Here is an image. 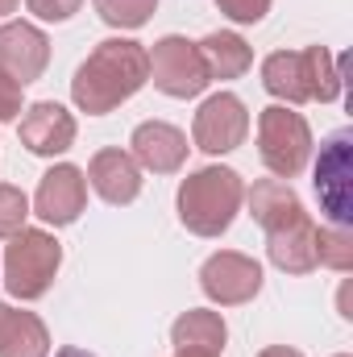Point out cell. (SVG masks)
<instances>
[{
    "mask_svg": "<svg viewBox=\"0 0 353 357\" xmlns=\"http://www.w3.org/2000/svg\"><path fill=\"white\" fill-rule=\"evenodd\" d=\"M225 341H229V328H225L220 312H208V307H191V312H183L175 324H171V345H175V354L220 357Z\"/></svg>",
    "mask_w": 353,
    "mask_h": 357,
    "instance_id": "cell-17",
    "label": "cell"
},
{
    "mask_svg": "<svg viewBox=\"0 0 353 357\" xmlns=\"http://www.w3.org/2000/svg\"><path fill=\"white\" fill-rule=\"evenodd\" d=\"M316 266H329L337 274H350L353 270V233L350 229H316Z\"/></svg>",
    "mask_w": 353,
    "mask_h": 357,
    "instance_id": "cell-20",
    "label": "cell"
},
{
    "mask_svg": "<svg viewBox=\"0 0 353 357\" xmlns=\"http://www.w3.org/2000/svg\"><path fill=\"white\" fill-rule=\"evenodd\" d=\"M21 91H25L21 84H13V79L0 75V125L21 116Z\"/></svg>",
    "mask_w": 353,
    "mask_h": 357,
    "instance_id": "cell-26",
    "label": "cell"
},
{
    "mask_svg": "<svg viewBox=\"0 0 353 357\" xmlns=\"http://www.w3.org/2000/svg\"><path fill=\"white\" fill-rule=\"evenodd\" d=\"M195 46H200V59H204L208 79H241V75L254 67L250 42H246L241 33H233V29H216V33H208V38L195 42Z\"/></svg>",
    "mask_w": 353,
    "mask_h": 357,
    "instance_id": "cell-18",
    "label": "cell"
},
{
    "mask_svg": "<svg viewBox=\"0 0 353 357\" xmlns=\"http://www.w3.org/2000/svg\"><path fill=\"white\" fill-rule=\"evenodd\" d=\"M308 63H312V100L333 104L341 96V63L333 50L324 46H308Z\"/></svg>",
    "mask_w": 353,
    "mask_h": 357,
    "instance_id": "cell-21",
    "label": "cell"
},
{
    "mask_svg": "<svg viewBox=\"0 0 353 357\" xmlns=\"http://www.w3.org/2000/svg\"><path fill=\"white\" fill-rule=\"evenodd\" d=\"M17 4H21V0H0V17H8V13H13Z\"/></svg>",
    "mask_w": 353,
    "mask_h": 357,
    "instance_id": "cell-29",
    "label": "cell"
},
{
    "mask_svg": "<svg viewBox=\"0 0 353 357\" xmlns=\"http://www.w3.org/2000/svg\"><path fill=\"white\" fill-rule=\"evenodd\" d=\"M250 133V112L233 91H216L200 104L195 121H191V142L204 154H229L246 142Z\"/></svg>",
    "mask_w": 353,
    "mask_h": 357,
    "instance_id": "cell-7",
    "label": "cell"
},
{
    "mask_svg": "<svg viewBox=\"0 0 353 357\" xmlns=\"http://www.w3.org/2000/svg\"><path fill=\"white\" fill-rule=\"evenodd\" d=\"M17 133H21V146H25L29 154H38V158H59V154H67V150L75 146L80 125H75V116H71L63 104L38 100V104H29V108L21 112Z\"/></svg>",
    "mask_w": 353,
    "mask_h": 357,
    "instance_id": "cell-11",
    "label": "cell"
},
{
    "mask_svg": "<svg viewBox=\"0 0 353 357\" xmlns=\"http://www.w3.org/2000/svg\"><path fill=\"white\" fill-rule=\"evenodd\" d=\"M175 357H195V354H175Z\"/></svg>",
    "mask_w": 353,
    "mask_h": 357,
    "instance_id": "cell-30",
    "label": "cell"
},
{
    "mask_svg": "<svg viewBox=\"0 0 353 357\" xmlns=\"http://www.w3.org/2000/svg\"><path fill=\"white\" fill-rule=\"evenodd\" d=\"M262 88L283 104L312 100V63L308 50H274L262 59Z\"/></svg>",
    "mask_w": 353,
    "mask_h": 357,
    "instance_id": "cell-14",
    "label": "cell"
},
{
    "mask_svg": "<svg viewBox=\"0 0 353 357\" xmlns=\"http://www.w3.org/2000/svg\"><path fill=\"white\" fill-rule=\"evenodd\" d=\"M216 8L237 25H258L270 13V0H216Z\"/></svg>",
    "mask_w": 353,
    "mask_h": 357,
    "instance_id": "cell-24",
    "label": "cell"
},
{
    "mask_svg": "<svg viewBox=\"0 0 353 357\" xmlns=\"http://www.w3.org/2000/svg\"><path fill=\"white\" fill-rule=\"evenodd\" d=\"M246 204H250V216L262 225L266 233L287 229L291 220L308 216V212H303V199L291 191L287 178H258V183L246 191Z\"/></svg>",
    "mask_w": 353,
    "mask_h": 357,
    "instance_id": "cell-16",
    "label": "cell"
},
{
    "mask_svg": "<svg viewBox=\"0 0 353 357\" xmlns=\"http://www.w3.org/2000/svg\"><path fill=\"white\" fill-rule=\"evenodd\" d=\"M91 4H96L100 21L112 29H142L158 8V0H91Z\"/></svg>",
    "mask_w": 353,
    "mask_h": 357,
    "instance_id": "cell-22",
    "label": "cell"
},
{
    "mask_svg": "<svg viewBox=\"0 0 353 357\" xmlns=\"http://www.w3.org/2000/svg\"><path fill=\"white\" fill-rule=\"evenodd\" d=\"M50 333L33 312H17L0 303V357H46Z\"/></svg>",
    "mask_w": 353,
    "mask_h": 357,
    "instance_id": "cell-19",
    "label": "cell"
},
{
    "mask_svg": "<svg viewBox=\"0 0 353 357\" xmlns=\"http://www.w3.org/2000/svg\"><path fill=\"white\" fill-rule=\"evenodd\" d=\"M54 357H96V354H88V349H75V345H67V349H59Z\"/></svg>",
    "mask_w": 353,
    "mask_h": 357,
    "instance_id": "cell-28",
    "label": "cell"
},
{
    "mask_svg": "<svg viewBox=\"0 0 353 357\" xmlns=\"http://www.w3.org/2000/svg\"><path fill=\"white\" fill-rule=\"evenodd\" d=\"M337 357H350V354H337Z\"/></svg>",
    "mask_w": 353,
    "mask_h": 357,
    "instance_id": "cell-31",
    "label": "cell"
},
{
    "mask_svg": "<svg viewBox=\"0 0 353 357\" xmlns=\"http://www.w3.org/2000/svg\"><path fill=\"white\" fill-rule=\"evenodd\" d=\"M129 146H133L129 150L133 162L142 171H154V175H175L187 162V137H183V129L167 125V121H142L133 129Z\"/></svg>",
    "mask_w": 353,
    "mask_h": 357,
    "instance_id": "cell-12",
    "label": "cell"
},
{
    "mask_svg": "<svg viewBox=\"0 0 353 357\" xmlns=\"http://www.w3.org/2000/svg\"><path fill=\"white\" fill-rule=\"evenodd\" d=\"M258 158L274 178H295L312 158V129L287 104H270L258 116Z\"/></svg>",
    "mask_w": 353,
    "mask_h": 357,
    "instance_id": "cell-4",
    "label": "cell"
},
{
    "mask_svg": "<svg viewBox=\"0 0 353 357\" xmlns=\"http://www.w3.org/2000/svg\"><path fill=\"white\" fill-rule=\"evenodd\" d=\"M84 0H25V8L38 17V21H71L80 13Z\"/></svg>",
    "mask_w": 353,
    "mask_h": 357,
    "instance_id": "cell-25",
    "label": "cell"
},
{
    "mask_svg": "<svg viewBox=\"0 0 353 357\" xmlns=\"http://www.w3.org/2000/svg\"><path fill=\"white\" fill-rule=\"evenodd\" d=\"M25 216H29V199L21 187L13 183H0V237H13L25 229Z\"/></svg>",
    "mask_w": 353,
    "mask_h": 357,
    "instance_id": "cell-23",
    "label": "cell"
},
{
    "mask_svg": "<svg viewBox=\"0 0 353 357\" xmlns=\"http://www.w3.org/2000/svg\"><path fill=\"white\" fill-rule=\"evenodd\" d=\"M316 195L320 212L337 225H353V129H337L320 142V162H316Z\"/></svg>",
    "mask_w": 353,
    "mask_h": 357,
    "instance_id": "cell-5",
    "label": "cell"
},
{
    "mask_svg": "<svg viewBox=\"0 0 353 357\" xmlns=\"http://www.w3.org/2000/svg\"><path fill=\"white\" fill-rule=\"evenodd\" d=\"M63 266V245L46 229H21L4 250V287L13 299H42Z\"/></svg>",
    "mask_w": 353,
    "mask_h": 357,
    "instance_id": "cell-3",
    "label": "cell"
},
{
    "mask_svg": "<svg viewBox=\"0 0 353 357\" xmlns=\"http://www.w3.org/2000/svg\"><path fill=\"white\" fill-rule=\"evenodd\" d=\"M246 204V183L233 167H200L179 183L175 208L187 233L195 237H220L237 220Z\"/></svg>",
    "mask_w": 353,
    "mask_h": 357,
    "instance_id": "cell-2",
    "label": "cell"
},
{
    "mask_svg": "<svg viewBox=\"0 0 353 357\" xmlns=\"http://www.w3.org/2000/svg\"><path fill=\"white\" fill-rule=\"evenodd\" d=\"M316 220L312 216H299L291 220L287 229H274L266 233V254L270 262L283 270V274H312L316 270Z\"/></svg>",
    "mask_w": 353,
    "mask_h": 357,
    "instance_id": "cell-15",
    "label": "cell"
},
{
    "mask_svg": "<svg viewBox=\"0 0 353 357\" xmlns=\"http://www.w3.org/2000/svg\"><path fill=\"white\" fill-rule=\"evenodd\" d=\"M84 204H88V178L71 162L50 167L42 175V183H38V191H33V216L42 225H54V229L75 225L80 212H84Z\"/></svg>",
    "mask_w": 353,
    "mask_h": 357,
    "instance_id": "cell-9",
    "label": "cell"
},
{
    "mask_svg": "<svg viewBox=\"0 0 353 357\" xmlns=\"http://www.w3.org/2000/svg\"><path fill=\"white\" fill-rule=\"evenodd\" d=\"M91 191L104 199V204H133L142 195V167L133 162L129 150H100L96 158L88 162V175Z\"/></svg>",
    "mask_w": 353,
    "mask_h": 357,
    "instance_id": "cell-13",
    "label": "cell"
},
{
    "mask_svg": "<svg viewBox=\"0 0 353 357\" xmlns=\"http://www.w3.org/2000/svg\"><path fill=\"white\" fill-rule=\"evenodd\" d=\"M146 54H150V79H154V88L163 91V96H171V100H191V96H200L212 84L208 71H204L200 46L187 42V38H179V33L158 38L154 50H146Z\"/></svg>",
    "mask_w": 353,
    "mask_h": 357,
    "instance_id": "cell-6",
    "label": "cell"
},
{
    "mask_svg": "<svg viewBox=\"0 0 353 357\" xmlns=\"http://www.w3.org/2000/svg\"><path fill=\"white\" fill-rule=\"evenodd\" d=\"M200 287L212 303L220 307H241L262 291V266L250 254L237 250H220L200 266Z\"/></svg>",
    "mask_w": 353,
    "mask_h": 357,
    "instance_id": "cell-8",
    "label": "cell"
},
{
    "mask_svg": "<svg viewBox=\"0 0 353 357\" xmlns=\"http://www.w3.org/2000/svg\"><path fill=\"white\" fill-rule=\"evenodd\" d=\"M258 357H303V354H299V349H291V345H266Z\"/></svg>",
    "mask_w": 353,
    "mask_h": 357,
    "instance_id": "cell-27",
    "label": "cell"
},
{
    "mask_svg": "<svg viewBox=\"0 0 353 357\" xmlns=\"http://www.w3.org/2000/svg\"><path fill=\"white\" fill-rule=\"evenodd\" d=\"M146 84H150L146 46L133 38H108L80 63V71L71 79V100L80 112L104 116V112L121 108L125 100H133Z\"/></svg>",
    "mask_w": 353,
    "mask_h": 357,
    "instance_id": "cell-1",
    "label": "cell"
},
{
    "mask_svg": "<svg viewBox=\"0 0 353 357\" xmlns=\"http://www.w3.org/2000/svg\"><path fill=\"white\" fill-rule=\"evenodd\" d=\"M50 63V38L29 25V21H4L0 25V75L13 84H33L42 79Z\"/></svg>",
    "mask_w": 353,
    "mask_h": 357,
    "instance_id": "cell-10",
    "label": "cell"
}]
</instances>
